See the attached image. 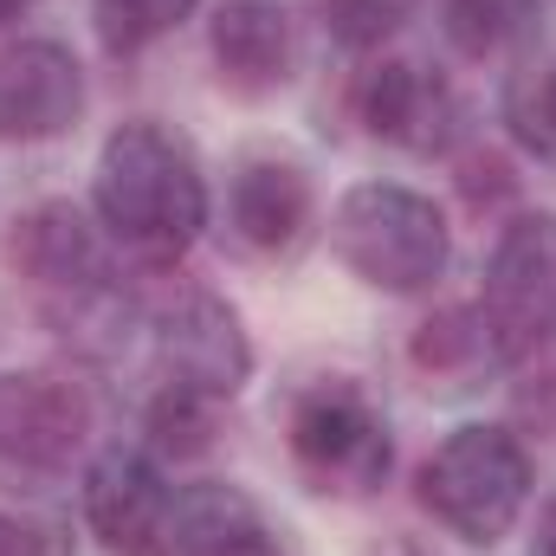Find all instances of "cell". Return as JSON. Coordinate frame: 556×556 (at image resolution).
<instances>
[{
	"instance_id": "1",
	"label": "cell",
	"mask_w": 556,
	"mask_h": 556,
	"mask_svg": "<svg viewBox=\"0 0 556 556\" xmlns=\"http://www.w3.org/2000/svg\"><path fill=\"white\" fill-rule=\"evenodd\" d=\"M98 220L142 260H181L207 227V175L194 149L162 124H124L98 155Z\"/></svg>"
},
{
	"instance_id": "2",
	"label": "cell",
	"mask_w": 556,
	"mask_h": 556,
	"mask_svg": "<svg viewBox=\"0 0 556 556\" xmlns=\"http://www.w3.org/2000/svg\"><path fill=\"white\" fill-rule=\"evenodd\" d=\"M330 247L350 273L376 291H427L433 278L446 273L453 260V233H446V214L415 194V188H395V181H363L337 201V220H330Z\"/></svg>"
},
{
	"instance_id": "3",
	"label": "cell",
	"mask_w": 556,
	"mask_h": 556,
	"mask_svg": "<svg viewBox=\"0 0 556 556\" xmlns=\"http://www.w3.org/2000/svg\"><path fill=\"white\" fill-rule=\"evenodd\" d=\"M420 505L459 544H498L531 505V453L505 427H453L420 466Z\"/></svg>"
},
{
	"instance_id": "4",
	"label": "cell",
	"mask_w": 556,
	"mask_h": 556,
	"mask_svg": "<svg viewBox=\"0 0 556 556\" xmlns=\"http://www.w3.org/2000/svg\"><path fill=\"white\" fill-rule=\"evenodd\" d=\"M291 459L317 492L363 498L389 479L395 440H389V420L376 415V402L356 382H317L291 408Z\"/></svg>"
},
{
	"instance_id": "5",
	"label": "cell",
	"mask_w": 556,
	"mask_h": 556,
	"mask_svg": "<svg viewBox=\"0 0 556 556\" xmlns=\"http://www.w3.org/2000/svg\"><path fill=\"white\" fill-rule=\"evenodd\" d=\"M479 317L498 356H525L556 337V214H518L498 233L485 260Z\"/></svg>"
},
{
	"instance_id": "6",
	"label": "cell",
	"mask_w": 556,
	"mask_h": 556,
	"mask_svg": "<svg viewBox=\"0 0 556 556\" xmlns=\"http://www.w3.org/2000/svg\"><path fill=\"white\" fill-rule=\"evenodd\" d=\"M155 369L162 389L194 395V402H233L253 376V343L240 330V311L214 291H181L155 317Z\"/></svg>"
},
{
	"instance_id": "7",
	"label": "cell",
	"mask_w": 556,
	"mask_h": 556,
	"mask_svg": "<svg viewBox=\"0 0 556 556\" xmlns=\"http://www.w3.org/2000/svg\"><path fill=\"white\" fill-rule=\"evenodd\" d=\"M175 492L137 446H111L85 472V525L111 556H168Z\"/></svg>"
},
{
	"instance_id": "8",
	"label": "cell",
	"mask_w": 556,
	"mask_h": 556,
	"mask_svg": "<svg viewBox=\"0 0 556 556\" xmlns=\"http://www.w3.org/2000/svg\"><path fill=\"white\" fill-rule=\"evenodd\" d=\"M91 433V402L78 382L52 369H13L0 376V459L26 472H59Z\"/></svg>"
},
{
	"instance_id": "9",
	"label": "cell",
	"mask_w": 556,
	"mask_h": 556,
	"mask_svg": "<svg viewBox=\"0 0 556 556\" xmlns=\"http://www.w3.org/2000/svg\"><path fill=\"white\" fill-rule=\"evenodd\" d=\"M78 111H85V78L59 39H20L0 52V142L65 137Z\"/></svg>"
},
{
	"instance_id": "10",
	"label": "cell",
	"mask_w": 556,
	"mask_h": 556,
	"mask_svg": "<svg viewBox=\"0 0 556 556\" xmlns=\"http://www.w3.org/2000/svg\"><path fill=\"white\" fill-rule=\"evenodd\" d=\"M356 111L369 124V137L395 142L408 155H440L446 142L459 137V91L408 59H389L376 72H363L356 85Z\"/></svg>"
},
{
	"instance_id": "11",
	"label": "cell",
	"mask_w": 556,
	"mask_h": 556,
	"mask_svg": "<svg viewBox=\"0 0 556 556\" xmlns=\"http://www.w3.org/2000/svg\"><path fill=\"white\" fill-rule=\"evenodd\" d=\"M214 65L233 91H278L298 65V33L278 0H227L214 13Z\"/></svg>"
},
{
	"instance_id": "12",
	"label": "cell",
	"mask_w": 556,
	"mask_h": 556,
	"mask_svg": "<svg viewBox=\"0 0 556 556\" xmlns=\"http://www.w3.org/2000/svg\"><path fill=\"white\" fill-rule=\"evenodd\" d=\"M168 556H278V544L266 531V518H260V505L240 485L201 479V485L175 492Z\"/></svg>"
},
{
	"instance_id": "13",
	"label": "cell",
	"mask_w": 556,
	"mask_h": 556,
	"mask_svg": "<svg viewBox=\"0 0 556 556\" xmlns=\"http://www.w3.org/2000/svg\"><path fill=\"white\" fill-rule=\"evenodd\" d=\"M13 260L39 278V285L72 291V298H91L104 285V240H98V227L72 201L33 207L20 220V233H13Z\"/></svg>"
},
{
	"instance_id": "14",
	"label": "cell",
	"mask_w": 556,
	"mask_h": 556,
	"mask_svg": "<svg viewBox=\"0 0 556 556\" xmlns=\"http://www.w3.org/2000/svg\"><path fill=\"white\" fill-rule=\"evenodd\" d=\"M233 227L247 247L285 253L311 227V181L291 162H247L233 175Z\"/></svg>"
},
{
	"instance_id": "15",
	"label": "cell",
	"mask_w": 556,
	"mask_h": 556,
	"mask_svg": "<svg viewBox=\"0 0 556 556\" xmlns=\"http://www.w3.org/2000/svg\"><path fill=\"white\" fill-rule=\"evenodd\" d=\"M440 20H446V39L466 59H492V52L531 39L538 0H440Z\"/></svg>"
},
{
	"instance_id": "16",
	"label": "cell",
	"mask_w": 556,
	"mask_h": 556,
	"mask_svg": "<svg viewBox=\"0 0 556 556\" xmlns=\"http://www.w3.org/2000/svg\"><path fill=\"white\" fill-rule=\"evenodd\" d=\"M201 0H91V20H98V39L104 52L130 59L142 46H155L162 33H175Z\"/></svg>"
},
{
	"instance_id": "17",
	"label": "cell",
	"mask_w": 556,
	"mask_h": 556,
	"mask_svg": "<svg viewBox=\"0 0 556 556\" xmlns=\"http://www.w3.org/2000/svg\"><path fill=\"white\" fill-rule=\"evenodd\" d=\"M505 124L511 137L538 155H556V65H538V72H518L505 85Z\"/></svg>"
},
{
	"instance_id": "18",
	"label": "cell",
	"mask_w": 556,
	"mask_h": 556,
	"mask_svg": "<svg viewBox=\"0 0 556 556\" xmlns=\"http://www.w3.org/2000/svg\"><path fill=\"white\" fill-rule=\"evenodd\" d=\"M420 0H324V26L337 46L350 52H376L382 39H395L408 20H415Z\"/></svg>"
},
{
	"instance_id": "19",
	"label": "cell",
	"mask_w": 556,
	"mask_h": 556,
	"mask_svg": "<svg viewBox=\"0 0 556 556\" xmlns=\"http://www.w3.org/2000/svg\"><path fill=\"white\" fill-rule=\"evenodd\" d=\"M415 356L427 369H459V363H472V356H498V343H492V330H485L479 311H446L440 324L420 330Z\"/></svg>"
},
{
	"instance_id": "20",
	"label": "cell",
	"mask_w": 556,
	"mask_h": 556,
	"mask_svg": "<svg viewBox=\"0 0 556 556\" xmlns=\"http://www.w3.org/2000/svg\"><path fill=\"white\" fill-rule=\"evenodd\" d=\"M149 433H155L162 453H201V446H207V402L162 389L155 408H149Z\"/></svg>"
},
{
	"instance_id": "21",
	"label": "cell",
	"mask_w": 556,
	"mask_h": 556,
	"mask_svg": "<svg viewBox=\"0 0 556 556\" xmlns=\"http://www.w3.org/2000/svg\"><path fill=\"white\" fill-rule=\"evenodd\" d=\"M39 551H46V544H39V531L0 511V556H39Z\"/></svg>"
},
{
	"instance_id": "22",
	"label": "cell",
	"mask_w": 556,
	"mask_h": 556,
	"mask_svg": "<svg viewBox=\"0 0 556 556\" xmlns=\"http://www.w3.org/2000/svg\"><path fill=\"white\" fill-rule=\"evenodd\" d=\"M531 556H556V492L538 505V544H531Z\"/></svg>"
},
{
	"instance_id": "23",
	"label": "cell",
	"mask_w": 556,
	"mask_h": 556,
	"mask_svg": "<svg viewBox=\"0 0 556 556\" xmlns=\"http://www.w3.org/2000/svg\"><path fill=\"white\" fill-rule=\"evenodd\" d=\"M26 7H33V0H0V26H7V20H20Z\"/></svg>"
}]
</instances>
